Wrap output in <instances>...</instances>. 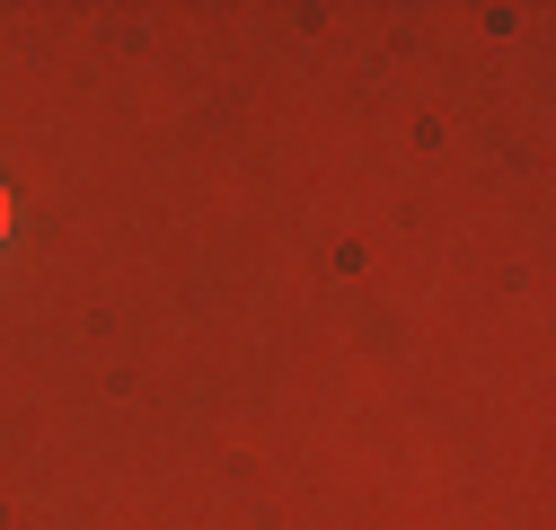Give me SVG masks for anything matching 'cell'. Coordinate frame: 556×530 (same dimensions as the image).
<instances>
[{"label":"cell","mask_w":556,"mask_h":530,"mask_svg":"<svg viewBox=\"0 0 556 530\" xmlns=\"http://www.w3.org/2000/svg\"><path fill=\"white\" fill-rule=\"evenodd\" d=\"M10 230H18V204H10V186H0V248H10Z\"/></svg>","instance_id":"6da1fadb"}]
</instances>
